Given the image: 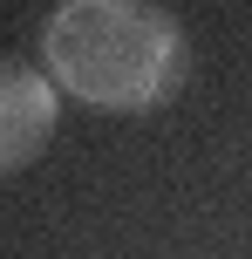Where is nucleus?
<instances>
[{"label": "nucleus", "mask_w": 252, "mask_h": 259, "mask_svg": "<svg viewBox=\"0 0 252 259\" xmlns=\"http://www.w3.org/2000/svg\"><path fill=\"white\" fill-rule=\"evenodd\" d=\"M48 82L95 109H157L184 82V27L150 0H62L41 27Z\"/></svg>", "instance_id": "obj_1"}, {"label": "nucleus", "mask_w": 252, "mask_h": 259, "mask_svg": "<svg viewBox=\"0 0 252 259\" xmlns=\"http://www.w3.org/2000/svg\"><path fill=\"white\" fill-rule=\"evenodd\" d=\"M55 123H62V89L48 82V68L0 62V178L34 164L48 150Z\"/></svg>", "instance_id": "obj_2"}]
</instances>
